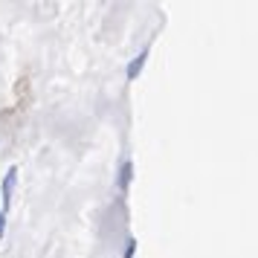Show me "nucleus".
I'll list each match as a JSON object with an SVG mask.
<instances>
[{
  "mask_svg": "<svg viewBox=\"0 0 258 258\" xmlns=\"http://www.w3.org/2000/svg\"><path fill=\"white\" fill-rule=\"evenodd\" d=\"M15 183H18V168H9V171H6V177H3V206H0V209L6 212L9 209V206H12V195H15Z\"/></svg>",
  "mask_w": 258,
  "mask_h": 258,
  "instance_id": "1",
  "label": "nucleus"
},
{
  "mask_svg": "<svg viewBox=\"0 0 258 258\" xmlns=\"http://www.w3.org/2000/svg\"><path fill=\"white\" fill-rule=\"evenodd\" d=\"M145 61H148V49H142L140 55H137V58H134V61L128 64V70H125V76H128L131 82H134V79L140 76V70H142V64H145Z\"/></svg>",
  "mask_w": 258,
  "mask_h": 258,
  "instance_id": "2",
  "label": "nucleus"
},
{
  "mask_svg": "<svg viewBox=\"0 0 258 258\" xmlns=\"http://www.w3.org/2000/svg\"><path fill=\"white\" fill-rule=\"evenodd\" d=\"M131 171H134V163L125 160V163H122V174H119V188H122V191H128V186H131Z\"/></svg>",
  "mask_w": 258,
  "mask_h": 258,
  "instance_id": "3",
  "label": "nucleus"
},
{
  "mask_svg": "<svg viewBox=\"0 0 258 258\" xmlns=\"http://www.w3.org/2000/svg\"><path fill=\"white\" fill-rule=\"evenodd\" d=\"M134 252H137V241H128V249H125L122 258H134Z\"/></svg>",
  "mask_w": 258,
  "mask_h": 258,
  "instance_id": "4",
  "label": "nucleus"
},
{
  "mask_svg": "<svg viewBox=\"0 0 258 258\" xmlns=\"http://www.w3.org/2000/svg\"><path fill=\"white\" fill-rule=\"evenodd\" d=\"M0 238H3V209H0Z\"/></svg>",
  "mask_w": 258,
  "mask_h": 258,
  "instance_id": "5",
  "label": "nucleus"
}]
</instances>
